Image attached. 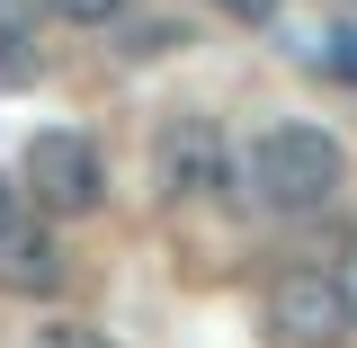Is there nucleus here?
<instances>
[{"label":"nucleus","instance_id":"obj_1","mask_svg":"<svg viewBox=\"0 0 357 348\" xmlns=\"http://www.w3.org/2000/svg\"><path fill=\"white\" fill-rule=\"evenodd\" d=\"M340 188H349V152H340V134L286 116V126H268L259 143H250V197H259L268 215H321Z\"/></svg>","mask_w":357,"mask_h":348},{"label":"nucleus","instance_id":"obj_2","mask_svg":"<svg viewBox=\"0 0 357 348\" xmlns=\"http://www.w3.org/2000/svg\"><path fill=\"white\" fill-rule=\"evenodd\" d=\"M18 197L36 206L45 223H81L107 206V152L72 126H45L27 134V152H18Z\"/></svg>","mask_w":357,"mask_h":348},{"label":"nucleus","instance_id":"obj_3","mask_svg":"<svg viewBox=\"0 0 357 348\" xmlns=\"http://www.w3.org/2000/svg\"><path fill=\"white\" fill-rule=\"evenodd\" d=\"M152 179L170 206H223L232 197V143L215 116H170L152 134Z\"/></svg>","mask_w":357,"mask_h":348},{"label":"nucleus","instance_id":"obj_4","mask_svg":"<svg viewBox=\"0 0 357 348\" xmlns=\"http://www.w3.org/2000/svg\"><path fill=\"white\" fill-rule=\"evenodd\" d=\"M268 340L277 348H349L357 340V312L340 295L331 268H286L268 286Z\"/></svg>","mask_w":357,"mask_h":348},{"label":"nucleus","instance_id":"obj_5","mask_svg":"<svg viewBox=\"0 0 357 348\" xmlns=\"http://www.w3.org/2000/svg\"><path fill=\"white\" fill-rule=\"evenodd\" d=\"M63 286H72L63 232H54V223H9V232H0V295L45 304V295H63Z\"/></svg>","mask_w":357,"mask_h":348},{"label":"nucleus","instance_id":"obj_6","mask_svg":"<svg viewBox=\"0 0 357 348\" xmlns=\"http://www.w3.org/2000/svg\"><path fill=\"white\" fill-rule=\"evenodd\" d=\"M188 45V18H116V54L126 63H161Z\"/></svg>","mask_w":357,"mask_h":348},{"label":"nucleus","instance_id":"obj_7","mask_svg":"<svg viewBox=\"0 0 357 348\" xmlns=\"http://www.w3.org/2000/svg\"><path fill=\"white\" fill-rule=\"evenodd\" d=\"M18 348H116L107 331H89V321H45V331H27Z\"/></svg>","mask_w":357,"mask_h":348},{"label":"nucleus","instance_id":"obj_8","mask_svg":"<svg viewBox=\"0 0 357 348\" xmlns=\"http://www.w3.org/2000/svg\"><path fill=\"white\" fill-rule=\"evenodd\" d=\"M27 81H36V54H27V36L9 27V36H0V89H27Z\"/></svg>","mask_w":357,"mask_h":348},{"label":"nucleus","instance_id":"obj_9","mask_svg":"<svg viewBox=\"0 0 357 348\" xmlns=\"http://www.w3.org/2000/svg\"><path fill=\"white\" fill-rule=\"evenodd\" d=\"M54 18H72V27H116L126 0H54Z\"/></svg>","mask_w":357,"mask_h":348},{"label":"nucleus","instance_id":"obj_10","mask_svg":"<svg viewBox=\"0 0 357 348\" xmlns=\"http://www.w3.org/2000/svg\"><path fill=\"white\" fill-rule=\"evenodd\" d=\"M321 72L357 89V27H340V36H331V54H321Z\"/></svg>","mask_w":357,"mask_h":348},{"label":"nucleus","instance_id":"obj_11","mask_svg":"<svg viewBox=\"0 0 357 348\" xmlns=\"http://www.w3.org/2000/svg\"><path fill=\"white\" fill-rule=\"evenodd\" d=\"M9 223H27V197H18V179L0 170V232H9Z\"/></svg>","mask_w":357,"mask_h":348},{"label":"nucleus","instance_id":"obj_12","mask_svg":"<svg viewBox=\"0 0 357 348\" xmlns=\"http://www.w3.org/2000/svg\"><path fill=\"white\" fill-rule=\"evenodd\" d=\"M331 277H340V295H349V312H357V241L340 250V268H331Z\"/></svg>","mask_w":357,"mask_h":348},{"label":"nucleus","instance_id":"obj_13","mask_svg":"<svg viewBox=\"0 0 357 348\" xmlns=\"http://www.w3.org/2000/svg\"><path fill=\"white\" fill-rule=\"evenodd\" d=\"M215 9H223V18H250V27H259V18L277 9V0H215Z\"/></svg>","mask_w":357,"mask_h":348}]
</instances>
